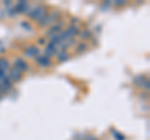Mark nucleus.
I'll return each mask as SVG.
<instances>
[{
  "mask_svg": "<svg viewBox=\"0 0 150 140\" xmlns=\"http://www.w3.org/2000/svg\"><path fill=\"white\" fill-rule=\"evenodd\" d=\"M58 46H56L55 44H53V43H46V45H45V50H44V55L45 57H48V58H50L51 59V57H55L56 54H58Z\"/></svg>",
  "mask_w": 150,
  "mask_h": 140,
  "instance_id": "5",
  "label": "nucleus"
},
{
  "mask_svg": "<svg viewBox=\"0 0 150 140\" xmlns=\"http://www.w3.org/2000/svg\"><path fill=\"white\" fill-rule=\"evenodd\" d=\"M56 58H58V62L59 63H64L70 58V55L67 50H59L58 54H56Z\"/></svg>",
  "mask_w": 150,
  "mask_h": 140,
  "instance_id": "12",
  "label": "nucleus"
},
{
  "mask_svg": "<svg viewBox=\"0 0 150 140\" xmlns=\"http://www.w3.org/2000/svg\"><path fill=\"white\" fill-rule=\"evenodd\" d=\"M14 69H16L21 73H25V71H28V69H29V65H28V63L25 62V59L16 58L15 62H14Z\"/></svg>",
  "mask_w": 150,
  "mask_h": 140,
  "instance_id": "6",
  "label": "nucleus"
},
{
  "mask_svg": "<svg viewBox=\"0 0 150 140\" xmlns=\"http://www.w3.org/2000/svg\"><path fill=\"white\" fill-rule=\"evenodd\" d=\"M39 53H40V50L36 45H29L24 50V55L26 58H36L39 55Z\"/></svg>",
  "mask_w": 150,
  "mask_h": 140,
  "instance_id": "8",
  "label": "nucleus"
},
{
  "mask_svg": "<svg viewBox=\"0 0 150 140\" xmlns=\"http://www.w3.org/2000/svg\"><path fill=\"white\" fill-rule=\"evenodd\" d=\"M112 135H114V138L116 140H125V136L123 134H120L118 130H112Z\"/></svg>",
  "mask_w": 150,
  "mask_h": 140,
  "instance_id": "16",
  "label": "nucleus"
},
{
  "mask_svg": "<svg viewBox=\"0 0 150 140\" xmlns=\"http://www.w3.org/2000/svg\"><path fill=\"white\" fill-rule=\"evenodd\" d=\"M10 70V63L8 62V59L5 58H0V71L3 73H8Z\"/></svg>",
  "mask_w": 150,
  "mask_h": 140,
  "instance_id": "11",
  "label": "nucleus"
},
{
  "mask_svg": "<svg viewBox=\"0 0 150 140\" xmlns=\"http://www.w3.org/2000/svg\"><path fill=\"white\" fill-rule=\"evenodd\" d=\"M65 33L68 34L69 38H75L76 35H79L80 30H79V28L76 25H70V26H68L67 29H65Z\"/></svg>",
  "mask_w": 150,
  "mask_h": 140,
  "instance_id": "10",
  "label": "nucleus"
},
{
  "mask_svg": "<svg viewBox=\"0 0 150 140\" xmlns=\"http://www.w3.org/2000/svg\"><path fill=\"white\" fill-rule=\"evenodd\" d=\"M4 76H6V74H5V73H3V71H0V80H1Z\"/></svg>",
  "mask_w": 150,
  "mask_h": 140,
  "instance_id": "19",
  "label": "nucleus"
},
{
  "mask_svg": "<svg viewBox=\"0 0 150 140\" xmlns=\"http://www.w3.org/2000/svg\"><path fill=\"white\" fill-rule=\"evenodd\" d=\"M60 31H63V23L59 20V21L54 23V24L49 28L48 33H46V36H53L55 34H59Z\"/></svg>",
  "mask_w": 150,
  "mask_h": 140,
  "instance_id": "7",
  "label": "nucleus"
},
{
  "mask_svg": "<svg viewBox=\"0 0 150 140\" xmlns=\"http://www.w3.org/2000/svg\"><path fill=\"white\" fill-rule=\"evenodd\" d=\"M35 63L39 65L41 68H49L53 65V62H51V59L45 57V55H38L35 58Z\"/></svg>",
  "mask_w": 150,
  "mask_h": 140,
  "instance_id": "4",
  "label": "nucleus"
},
{
  "mask_svg": "<svg viewBox=\"0 0 150 140\" xmlns=\"http://www.w3.org/2000/svg\"><path fill=\"white\" fill-rule=\"evenodd\" d=\"M3 95H4V94H1V93H0V100L3 99Z\"/></svg>",
  "mask_w": 150,
  "mask_h": 140,
  "instance_id": "20",
  "label": "nucleus"
},
{
  "mask_svg": "<svg viewBox=\"0 0 150 140\" xmlns=\"http://www.w3.org/2000/svg\"><path fill=\"white\" fill-rule=\"evenodd\" d=\"M59 18H60V13L59 11H51L49 14H46L41 20L38 21V25L41 26V28L48 26V25H53L54 23L59 21Z\"/></svg>",
  "mask_w": 150,
  "mask_h": 140,
  "instance_id": "2",
  "label": "nucleus"
},
{
  "mask_svg": "<svg viewBox=\"0 0 150 140\" xmlns=\"http://www.w3.org/2000/svg\"><path fill=\"white\" fill-rule=\"evenodd\" d=\"M145 80H146V78H145L144 75H137L134 78V84L137 86H144Z\"/></svg>",
  "mask_w": 150,
  "mask_h": 140,
  "instance_id": "14",
  "label": "nucleus"
},
{
  "mask_svg": "<svg viewBox=\"0 0 150 140\" xmlns=\"http://www.w3.org/2000/svg\"><path fill=\"white\" fill-rule=\"evenodd\" d=\"M46 6L45 5H41V4H39V5H35L33 8H29L26 11V15L30 18L31 20H35V21H39L41 20L46 15Z\"/></svg>",
  "mask_w": 150,
  "mask_h": 140,
  "instance_id": "1",
  "label": "nucleus"
},
{
  "mask_svg": "<svg viewBox=\"0 0 150 140\" xmlns=\"http://www.w3.org/2000/svg\"><path fill=\"white\" fill-rule=\"evenodd\" d=\"M112 5H114L115 8H121V6L126 5V1L125 0H115V1L112 3Z\"/></svg>",
  "mask_w": 150,
  "mask_h": 140,
  "instance_id": "17",
  "label": "nucleus"
},
{
  "mask_svg": "<svg viewBox=\"0 0 150 140\" xmlns=\"http://www.w3.org/2000/svg\"><path fill=\"white\" fill-rule=\"evenodd\" d=\"M38 44H39V45H46V39L45 38L38 39Z\"/></svg>",
  "mask_w": 150,
  "mask_h": 140,
  "instance_id": "18",
  "label": "nucleus"
},
{
  "mask_svg": "<svg viewBox=\"0 0 150 140\" xmlns=\"http://www.w3.org/2000/svg\"><path fill=\"white\" fill-rule=\"evenodd\" d=\"M28 9H29V4H28L26 1H19V3L15 4V5H13V10L15 11V14L26 13Z\"/></svg>",
  "mask_w": 150,
  "mask_h": 140,
  "instance_id": "9",
  "label": "nucleus"
},
{
  "mask_svg": "<svg viewBox=\"0 0 150 140\" xmlns=\"http://www.w3.org/2000/svg\"><path fill=\"white\" fill-rule=\"evenodd\" d=\"M8 79L10 80L11 83H19V81H21V79L23 76H24V73H21V71H19V70L16 69H10L8 71Z\"/></svg>",
  "mask_w": 150,
  "mask_h": 140,
  "instance_id": "3",
  "label": "nucleus"
},
{
  "mask_svg": "<svg viewBox=\"0 0 150 140\" xmlns=\"http://www.w3.org/2000/svg\"><path fill=\"white\" fill-rule=\"evenodd\" d=\"M79 35H80V38L83 40H89L91 38V35H93V33L89 30V29H85V30H81L80 33H79Z\"/></svg>",
  "mask_w": 150,
  "mask_h": 140,
  "instance_id": "15",
  "label": "nucleus"
},
{
  "mask_svg": "<svg viewBox=\"0 0 150 140\" xmlns=\"http://www.w3.org/2000/svg\"><path fill=\"white\" fill-rule=\"evenodd\" d=\"M75 51H76L78 54H81V53H84V51H86L88 49H89V46H88V44L85 43V41H80V43H78L76 45H75Z\"/></svg>",
  "mask_w": 150,
  "mask_h": 140,
  "instance_id": "13",
  "label": "nucleus"
}]
</instances>
